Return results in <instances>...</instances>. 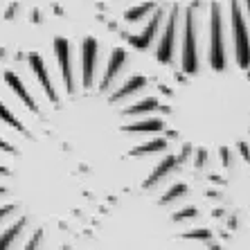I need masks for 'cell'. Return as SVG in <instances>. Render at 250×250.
<instances>
[{
  "label": "cell",
  "instance_id": "cell-1",
  "mask_svg": "<svg viewBox=\"0 0 250 250\" xmlns=\"http://www.w3.org/2000/svg\"><path fill=\"white\" fill-rule=\"evenodd\" d=\"M209 63L216 72L226 70V45H223V18L221 5L212 2L209 9Z\"/></svg>",
  "mask_w": 250,
  "mask_h": 250
},
{
  "label": "cell",
  "instance_id": "cell-2",
  "mask_svg": "<svg viewBox=\"0 0 250 250\" xmlns=\"http://www.w3.org/2000/svg\"><path fill=\"white\" fill-rule=\"evenodd\" d=\"M230 14H232V34H234V54H237L239 68H250V36L248 27L244 23L241 9H239V0H230Z\"/></svg>",
  "mask_w": 250,
  "mask_h": 250
},
{
  "label": "cell",
  "instance_id": "cell-3",
  "mask_svg": "<svg viewBox=\"0 0 250 250\" xmlns=\"http://www.w3.org/2000/svg\"><path fill=\"white\" fill-rule=\"evenodd\" d=\"M183 70L187 75L198 72V50H196V5L185 14V34H183Z\"/></svg>",
  "mask_w": 250,
  "mask_h": 250
},
{
  "label": "cell",
  "instance_id": "cell-4",
  "mask_svg": "<svg viewBox=\"0 0 250 250\" xmlns=\"http://www.w3.org/2000/svg\"><path fill=\"white\" fill-rule=\"evenodd\" d=\"M176 27H178V7H174L171 14H169L163 39H160V45H158V61H160V63H171L174 45H176Z\"/></svg>",
  "mask_w": 250,
  "mask_h": 250
},
{
  "label": "cell",
  "instance_id": "cell-5",
  "mask_svg": "<svg viewBox=\"0 0 250 250\" xmlns=\"http://www.w3.org/2000/svg\"><path fill=\"white\" fill-rule=\"evenodd\" d=\"M54 54H57V61H59V65H61L65 90L72 95L75 93V79H72V63H70V43L65 41L63 36H57V39H54Z\"/></svg>",
  "mask_w": 250,
  "mask_h": 250
},
{
  "label": "cell",
  "instance_id": "cell-6",
  "mask_svg": "<svg viewBox=\"0 0 250 250\" xmlns=\"http://www.w3.org/2000/svg\"><path fill=\"white\" fill-rule=\"evenodd\" d=\"M83 88H93V77L97 68V39L88 36L83 41Z\"/></svg>",
  "mask_w": 250,
  "mask_h": 250
},
{
  "label": "cell",
  "instance_id": "cell-7",
  "mask_svg": "<svg viewBox=\"0 0 250 250\" xmlns=\"http://www.w3.org/2000/svg\"><path fill=\"white\" fill-rule=\"evenodd\" d=\"M27 59H29V65H32V70H34V75L39 77V83H41V88L45 90L47 99H50L52 104H59V97H57V93H54V86H52V82H50V75H47V68H45V63H43V59L39 57L36 52H32Z\"/></svg>",
  "mask_w": 250,
  "mask_h": 250
},
{
  "label": "cell",
  "instance_id": "cell-8",
  "mask_svg": "<svg viewBox=\"0 0 250 250\" xmlns=\"http://www.w3.org/2000/svg\"><path fill=\"white\" fill-rule=\"evenodd\" d=\"M163 16H165L163 9H158V7H156V14H153L151 23L146 25L145 32H142L140 36H131V39H128V43H131L133 47H138V50H146V47H149V43L153 41V36H156V32H158V27H160V23H163Z\"/></svg>",
  "mask_w": 250,
  "mask_h": 250
},
{
  "label": "cell",
  "instance_id": "cell-9",
  "mask_svg": "<svg viewBox=\"0 0 250 250\" xmlns=\"http://www.w3.org/2000/svg\"><path fill=\"white\" fill-rule=\"evenodd\" d=\"M124 61H126V52H124L122 47H115V50L111 52V59H108V68H106L104 79H102V83H99V88H102V90H108V88H111V83L115 82L117 72L122 70Z\"/></svg>",
  "mask_w": 250,
  "mask_h": 250
},
{
  "label": "cell",
  "instance_id": "cell-10",
  "mask_svg": "<svg viewBox=\"0 0 250 250\" xmlns=\"http://www.w3.org/2000/svg\"><path fill=\"white\" fill-rule=\"evenodd\" d=\"M146 86V77H142V75H135V77H131L126 83H124L120 90H115V93L108 97V102L111 104H115V102H122L124 97H131V95H135L138 90H142V88Z\"/></svg>",
  "mask_w": 250,
  "mask_h": 250
},
{
  "label": "cell",
  "instance_id": "cell-11",
  "mask_svg": "<svg viewBox=\"0 0 250 250\" xmlns=\"http://www.w3.org/2000/svg\"><path fill=\"white\" fill-rule=\"evenodd\" d=\"M5 82L14 88V93H16L21 99H23V104L27 106L29 111H34V113L39 111V106H36L34 97H32V95L27 93V88L23 86V82H21V79H18V75H14V72H5Z\"/></svg>",
  "mask_w": 250,
  "mask_h": 250
},
{
  "label": "cell",
  "instance_id": "cell-12",
  "mask_svg": "<svg viewBox=\"0 0 250 250\" xmlns=\"http://www.w3.org/2000/svg\"><path fill=\"white\" fill-rule=\"evenodd\" d=\"M176 165H178V160H176V156H167V158H165V160H163V163H160L156 169H153V174H151V176H149V178H146V181H145V187H146V189H149V187L158 185V183L163 181V178L169 174V171H174V169H176Z\"/></svg>",
  "mask_w": 250,
  "mask_h": 250
},
{
  "label": "cell",
  "instance_id": "cell-13",
  "mask_svg": "<svg viewBox=\"0 0 250 250\" xmlns=\"http://www.w3.org/2000/svg\"><path fill=\"white\" fill-rule=\"evenodd\" d=\"M124 133H153V131H163V122L160 120H145V122H135L122 126Z\"/></svg>",
  "mask_w": 250,
  "mask_h": 250
},
{
  "label": "cell",
  "instance_id": "cell-14",
  "mask_svg": "<svg viewBox=\"0 0 250 250\" xmlns=\"http://www.w3.org/2000/svg\"><path fill=\"white\" fill-rule=\"evenodd\" d=\"M156 2H142V5H138V7H131L126 14H124V18H126L128 23H138V21H142L145 16H149L151 12H156Z\"/></svg>",
  "mask_w": 250,
  "mask_h": 250
},
{
  "label": "cell",
  "instance_id": "cell-15",
  "mask_svg": "<svg viewBox=\"0 0 250 250\" xmlns=\"http://www.w3.org/2000/svg\"><path fill=\"white\" fill-rule=\"evenodd\" d=\"M165 146H167V140H163V138H156V140H151V142H146V145H140V146H135L133 151H131V156H149V153L163 151Z\"/></svg>",
  "mask_w": 250,
  "mask_h": 250
},
{
  "label": "cell",
  "instance_id": "cell-16",
  "mask_svg": "<svg viewBox=\"0 0 250 250\" xmlns=\"http://www.w3.org/2000/svg\"><path fill=\"white\" fill-rule=\"evenodd\" d=\"M25 223H27V219H18V221L14 223L9 230H7V232L0 234V250H2V248H9V246H12V241L18 237V234H21V230L25 228Z\"/></svg>",
  "mask_w": 250,
  "mask_h": 250
},
{
  "label": "cell",
  "instance_id": "cell-17",
  "mask_svg": "<svg viewBox=\"0 0 250 250\" xmlns=\"http://www.w3.org/2000/svg\"><path fill=\"white\" fill-rule=\"evenodd\" d=\"M158 108V99L156 97H146L142 99V102H138V104L128 106L126 111H124V115H140V113H151Z\"/></svg>",
  "mask_w": 250,
  "mask_h": 250
},
{
  "label": "cell",
  "instance_id": "cell-18",
  "mask_svg": "<svg viewBox=\"0 0 250 250\" xmlns=\"http://www.w3.org/2000/svg\"><path fill=\"white\" fill-rule=\"evenodd\" d=\"M185 194H187V187L178 183V185L169 187L167 192H165V196L160 198V203H163V205H167V203H174V201H178V198H181V196H185Z\"/></svg>",
  "mask_w": 250,
  "mask_h": 250
},
{
  "label": "cell",
  "instance_id": "cell-19",
  "mask_svg": "<svg viewBox=\"0 0 250 250\" xmlns=\"http://www.w3.org/2000/svg\"><path fill=\"white\" fill-rule=\"evenodd\" d=\"M0 120H2V122H7V124H9V126H14V128H16V131H21V133H27V128H25L23 124L18 122L16 117L12 115V111H9L7 106H2V104H0Z\"/></svg>",
  "mask_w": 250,
  "mask_h": 250
},
{
  "label": "cell",
  "instance_id": "cell-20",
  "mask_svg": "<svg viewBox=\"0 0 250 250\" xmlns=\"http://www.w3.org/2000/svg\"><path fill=\"white\" fill-rule=\"evenodd\" d=\"M194 216H198V209L196 208H185V209H181V212H176L174 221H185V219H194Z\"/></svg>",
  "mask_w": 250,
  "mask_h": 250
},
{
  "label": "cell",
  "instance_id": "cell-21",
  "mask_svg": "<svg viewBox=\"0 0 250 250\" xmlns=\"http://www.w3.org/2000/svg\"><path fill=\"white\" fill-rule=\"evenodd\" d=\"M183 237H185V239H203V241H209V239H212V232L201 228V230H192V232H185Z\"/></svg>",
  "mask_w": 250,
  "mask_h": 250
},
{
  "label": "cell",
  "instance_id": "cell-22",
  "mask_svg": "<svg viewBox=\"0 0 250 250\" xmlns=\"http://www.w3.org/2000/svg\"><path fill=\"white\" fill-rule=\"evenodd\" d=\"M41 239H43V230H36L34 232V237L29 239V244L25 246L27 250H32V248H39V244H41Z\"/></svg>",
  "mask_w": 250,
  "mask_h": 250
},
{
  "label": "cell",
  "instance_id": "cell-23",
  "mask_svg": "<svg viewBox=\"0 0 250 250\" xmlns=\"http://www.w3.org/2000/svg\"><path fill=\"white\" fill-rule=\"evenodd\" d=\"M239 153H241V158L250 165V146L246 145V142H239Z\"/></svg>",
  "mask_w": 250,
  "mask_h": 250
},
{
  "label": "cell",
  "instance_id": "cell-24",
  "mask_svg": "<svg viewBox=\"0 0 250 250\" xmlns=\"http://www.w3.org/2000/svg\"><path fill=\"white\" fill-rule=\"evenodd\" d=\"M192 149H194L192 145H185V146H183V153H181V156H178V158H176V160H178V163H185L187 158L192 156Z\"/></svg>",
  "mask_w": 250,
  "mask_h": 250
},
{
  "label": "cell",
  "instance_id": "cell-25",
  "mask_svg": "<svg viewBox=\"0 0 250 250\" xmlns=\"http://www.w3.org/2000/svg\"><path fill=\"white\" fill-rule=\"evenodd\" d=\"M205 160H208V151H205V149H198V153H196V167H203Z\"/></svg>",
  "mask_w": 250,
  "mask_h": 250
},
{
  "label": "cell",
  "instance_id": "cell-26",
  "mask_svg": "<svg viewBox=\"0 0 250 250\" xmlns=\"http://www.w3.org/2000/svg\"><path fill=\"white\" fill-rule=\"evenodd\" d=\"M221 160L226 167H230V149L228 146H221Z\"/></svg>",
  "mask_w": 250,
  "mask_h": 250
},
{
  "label": "cell",
  "instance_id": "cell-27",
  "mask_svg": "<svg viewBox=\"0 0 250 250\" xmlns=\"http://www.w3.org/2000/svg\"><path fill=\"white\" fill-rule=\"evenodd\" d=\"M0 149H5L7 153H16V151H14V146L9 145V142H5V140H0Z\"/></svg>",
  "mask_w": 250,
  "mask_h": 250
},
{
  "label": "cell",
  "instance_id": "cell-28",
  "mask_svg": "<svg viewBox=\"0 0 250 250\" xmlns=\"http://www.w3.org/2000/svg\"><path fill=\"white\" fill-rule=\"evenodd\" d=\"M9 212H14V205H7V208H0V219H5Z\"/></svg>",
  "mask_w": 250,
  "mask_h": 250
},
{
  "label": "cell",
  "instance_id": "cell-29",
  "mask_svg": "<svg viewBox=\"0 0 250 250\" xmlns=\"http://www.w3.org/2000/svg\"><path fill=\"white\" fill-rule=\"evenodd\" d=\"M16 9H18V5H12V7H9V12L5 14V18H14V14H16Z\"/></svg>",
  "mask_w": 250,
  "mask_h": 250
},
{
  "label": "cell",
  "instance_id": "cell-30",
  "mask_svg": "<svg viewBox=\"0 0 250 250\" xmlns=\"http://www.w3.org/2000/svg\"><path fill=\"white\" fill-rule=\"evenodd\" d=\"M2 174L7 176V174H9V169H7V167H2V165H0V176H2Z\"/></svg>",
  "mask_w": 250,
  "mask_h": 250
},
{
  "label": "cell",
  "instance_id": "cell-31",
  "mask_svg": "<svg viewBox=\"0 0 250 250\" xmlns=\"http://www.w3.org/2000/svg\"><path fill=\"white\" fill-rule=\"evenodd\" d=\"M2 194H7V189H5V187H0V196H2Z\"/></svg>",
  "mask_w": 250,
  "mask_h": 250
},
{
  "label": "cell",
  "instance_id": "cell-32",
  "mask_svg": "<svg viewBox=\"0 0 250 250\" xmlns=\"http://www.w3.org/2000/svg\"><path fill=\"white\" fill-rule=\"evenodd\" d=\"M246 5H248V12H250V0H246Z\"/></svg>",
  "mask_w": 250,
  "mask_h": 250
},
{
  "label": "cell",
  "instance_id": "cell-33",
  "mask_svg": "<svg viewBox=\"0 0 250 250\" xmlns=\"http://www.w3.org/2000/svg\"><path fill=\"white\" fill-rule=\"evenodd\" d=\"M248 79H250V68H248Z\"/></svg>",
  "mask_w": 250,
  "mask_h": 250
}]
</instances>
